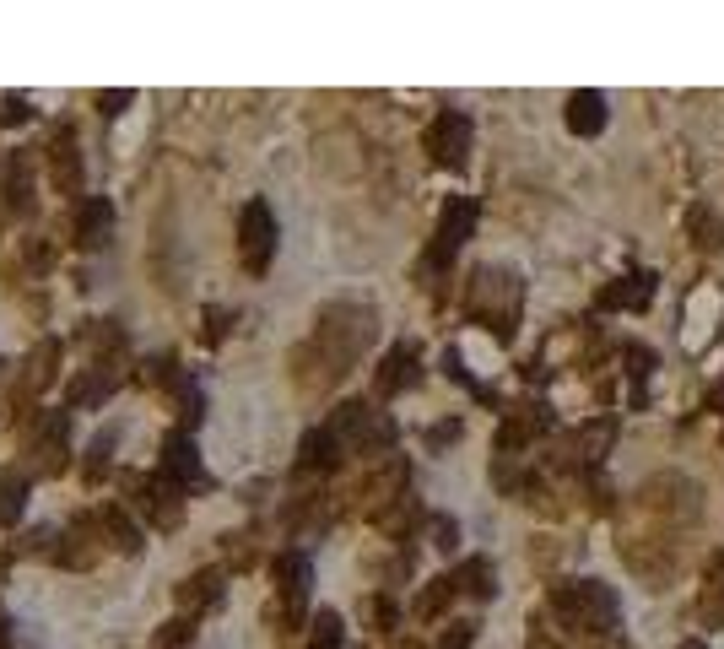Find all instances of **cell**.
I'll return each mask as SVG.
<instances>
[{
  "label": "cell",
  "mask_w": 724,
  "mask_h": 649,
  "mask_svg": "<svg viewBox=\"0 0 724 649\" xmlns=\"http://www.w3.org/2000/svg\"><path fill=\"white\" fill-rule=\"evenodd\" d=\"M471 201H454L444 211V228H438V249H454V244H465V233H471Z\"/></svg>",
  "instance_id": "3"
},
{
  "label": "cell",
  "mask_w": 724,
  "mask_h": 649,
  "mask_svg": "<svg viewBox=\"0 0 724 649\" xmlns=\"http://www.w3.org/2000/svg\"><path fill=\"white\" fill-rule=\"evenodd\" d=\"M643 298H649V276H633V287H611L600 303H611V309H616V303H643Z\"/></svg>",
  "instance_id": "4"
},
{
  "label": "cell",
  "mask_w": 724,
  "mask_h": 649,
  "mask_svg": "<svg viewBox=\"0 0 724 649\" xmlns=\"http://www.w3.org/2000/svg\"><path fill=\"white\" fill-rule=\"evenodd\" d=\"M568 125L579 130V136H595V130L606 125V98H600V92H573V103H568Z\"/></svg>",
  "instance_id": "2"
},
{
  "label": "cell",
  "mask_w": 724,
  "mask_h": 649,
  "mask_svg": "<svg viewBox=\"0 0 724 649\" xmlns=\"http://www.w3.org/2000/svg\"><path fill=\"white\" fill-rule=\"evenodd\" d=\"M687 649H697V644H687Z\"/></svg>",
  "instance_id": "5"
},
{
  "label": "cell",
  "mask_w": 724,
  "mask_h": 649,
  "mask_svg": "<svg viewBox=\"0 0 724 649\" xmlns=\"http://www.w3.org/2000/svg\"><path fill=\"white\" fill-rule=\"evenodd\" d=\"M465 141H471V125H465L460 114H444L433 125V152L444 157V163H460L465 157Z\"/></svg>",
  "instance_id": "1"
}]
</instances>
